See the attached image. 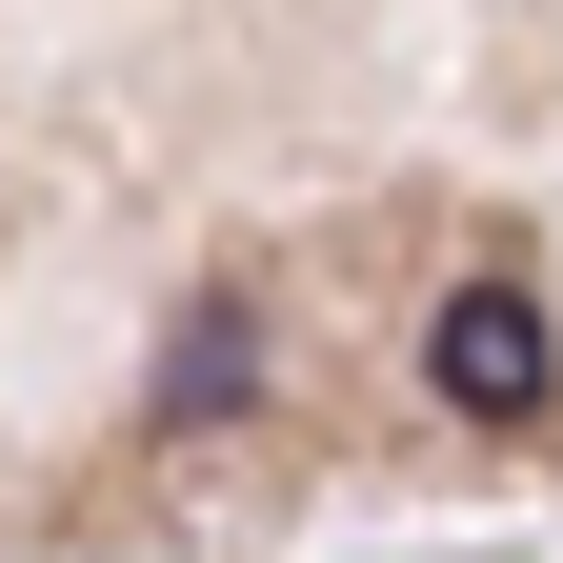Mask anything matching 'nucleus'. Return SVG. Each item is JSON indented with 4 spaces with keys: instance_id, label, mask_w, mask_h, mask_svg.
<instances>
[{
    "instance_id": "1",
    "label": "nucleus",
    "mask_w": 563,
    "mask_h": 563,
    "mask_svg": "<svg viewBox=\"0 0 563 563\" xmlns=\"http://www.w3.org/2000/svg\"><path fill=\"white\" fill-rule=\"evenodd\" d=\"M422 383H443L463 422H543V383H563V342H543V302H523V282H463V302L422 322Z\"/></svg>"
},
{
    "instance_id": "2",
    "label": "nucleus",
    "mask_w": 563,
    "mask_h": 563,
    "mask_svg": "<svg viewBox=\"0 0 563 563\" xmlns=\"http://www.w3.org/2000/svg\"><path fill=\"white\" fill-rule=\"evenodd\" d=\"M222 383H242V302H201V322H181V363H162V402L201 422V402H222Z\"/></svg>"
}]
</instances>
